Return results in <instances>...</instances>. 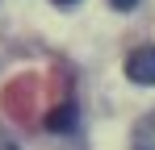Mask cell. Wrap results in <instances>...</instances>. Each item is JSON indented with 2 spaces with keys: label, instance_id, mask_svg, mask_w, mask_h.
Wrapping results in <instances>:
<instances>
[{
  "label": "cell",
  "instance_id": "7a4b0ae2",
  "mask_svg": "<svg viewBox=\"0 0 155 150\" xmlns=\"http://www.w3.org/2000/svg\"><path fill=\"white\" fill-rule=\"evenodd\" d=\"M76 121H80L76 104H71V100H63L59 108H51V117H46V129H51V133H71V129H76Z\"/></svg>",
  "mask_w": 155,
  "mask_h": 150
},
{
  "label": "cell",
  "instance_id": "6da1fadb",
  "mask_svg": "<svg viewBox=\"0 0 155 150\" xmlns=\"http://www.w3.org/2000/svg\"><path fill=\"white\" fill-rule=\"evenodd\" d=\"M126 75H130V83L151 88V83H155V46H138V50H130V58H126Z\"/></svg>",
  "mask_w": 155,
  "mask_h": 150
},
{
  "label": "cell",
  "instance_id": "3957f363",
  "mask_svg": "<svg viewBox=\"0 0 155 150\" xmlns=\"http://www.w3.org/2000/svg\"><path fill=\"white\" fill-rule=\"evenodd\" d=\"M130 150H155V113H147L130 133Z\"/></svg>",
  "mask_w": 155,
  "mask_h": 150
},
{
  "label": "cell",
  "instance_id": "8992f818",
  "mask_svg": "<svg viewBox=\"0 0 155 150\" xmlns=\"http://www.w3.org/2000/svg\"><path fill=\"white\" fill-rule=\"evenodd\" d=\"M54 4H59V8H71V4H80V0H54Z\"/></svg>",
  "mask_w": 155,
  "mask_h": 150
},
{
  "label": "cell",
  "instance_id": "5b68a950",
  "mask_svg": "<svg viewBox=\"0 0 155 150\" xmlns=\"http://www.w3.org/2000/svg\"><path fill=\"white\" fill-rule=\"evenodd\" d=\"M0 150H17V142H13V138H4V133H0Z\"/></svg>",
  "mask_w": 155,
  "mask_h": 150
},
{
  "label": "cell",
  "instance_id": "277c9868",
  "mask_svg": "<svg viewBox=\"0 0 155 150\" xmlns=\"http://www.w3.org/2000/svg\"><path fill=\"white\" fill-rule=\"evenodd\" d=\"M109 4H113V8H117V13H130V8H134V4H138V0H109Z\"/></svg>",
  "mask_w": 155,
  "mask_h": 150
}]
</instances>
